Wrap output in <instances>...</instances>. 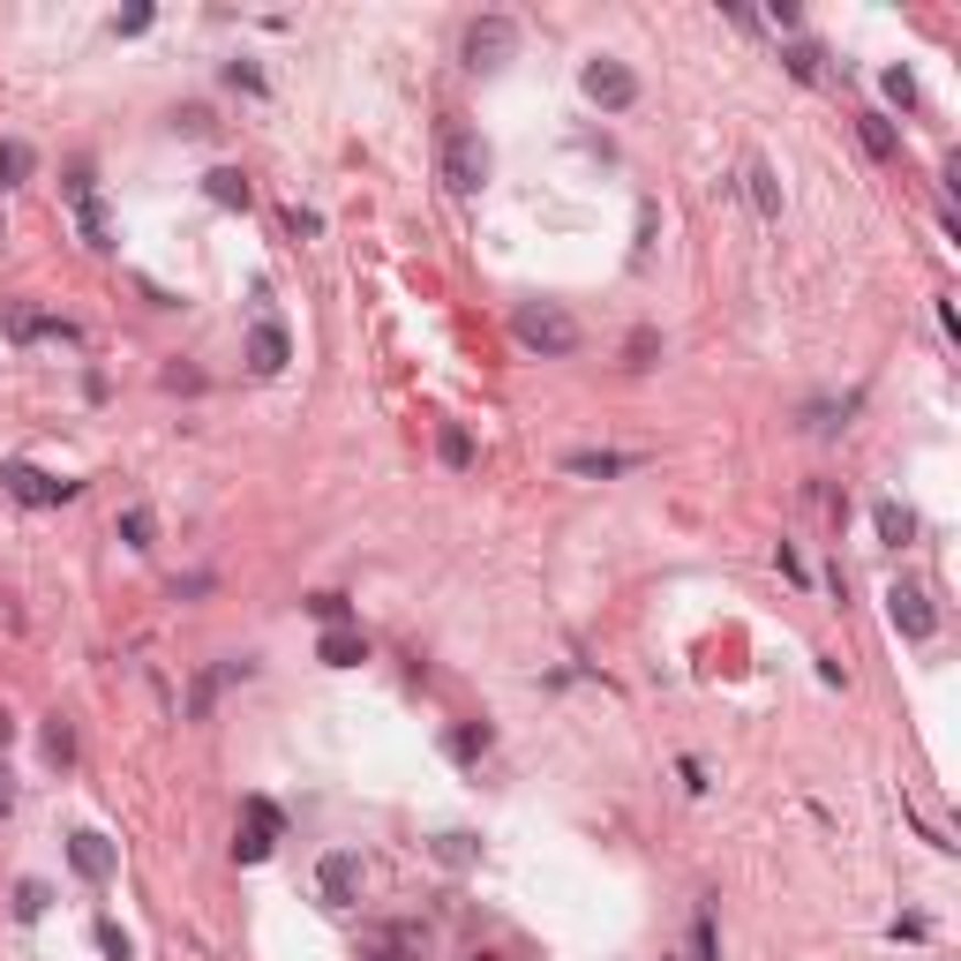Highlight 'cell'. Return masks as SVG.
<instances>
[{"instance_id": "cell-1", "label": "cell", "mask_w": 961, "mask_h": 961, "mask_svg": "<svg viewBox=\"0 0 961 961\" xmlns=\"http://www.w3.org/2000/svg\"><path fill=\"white\" fill-rule=\"evenodd\" d=\"M436 173H444L451 196H481V181H489V143H481V128L444 121V135H436Z\"/></svg>"}, {"instance_id": "cell-2", "label": "cell", "mask_w": 961, "mask_h": 961, "mask_svg": "<svg viewBox=\"0 0 961 961\" xmlns=\"http://www.w3.org/2000/svg\"><path fill=\"white\" fill-rule=\"evenodd\" d=\"M511 331H518V346L526 353H548V361H564V353H579V316H564L556 301H526L518 316H511Z\"/></svg>"}, {"instance_id": "cell-3", "label": "cell", "mask_w": 961, "mask_h": 961, "mask_svg": "<svg viewBox=\"0 0 961 961\" xmlns=\"http://www.w3.org/2000/svg\"><path fill=\"white\" fill-rule=\"evenodd\" d=\"M586 98H593V106H601V113H631V106H638V76H631L624 61H586Z\"/></svg>"}, {"instance_id": "cell-4", "label": "cell", "mask_w": 961, "mask_h": 961, "mask_svg": "<svg viewBox=\"0 0 961 961\" xmlns=\"http://www.w3.org/2000/svg\"><path fill=\"white\" fill-rule=\"evenodd\" d=\"M886 624L902 631V638H917V646H924V638L939 631V609H931V593H924V586L902 579V586H886Z\"/></svg>"}, {"instance_id": "cell-5", "label": "cell", "mask_w": 961, "mask_h": 961, "mask_svg": "<svg viewBox=\"0 0 961 961\" xmlns=\"http://www.w3.org/2000/svg\"><path fill=\"white\" fill-rule=\"evenodd\" d=\"M511 45H518V23H511V15H481V23H466V68H503Z\"/></svg>"}, {"instance_id": "cell-6", "label": "cell", "mask_w": 961, "mask_h": 961, "mask_svg": "<svg viewBox=\"0 0 961 961\" xmlns=\"http://www.w3.org/2000/svg\"><path fill=\"white\" fill-rule=\"evenodd\" d=\"M0 481H8V489H15L23 503H68L76 489H84V481H61V473H45V466H23V459H8V466H0Z\"/></svg>"}, {"instance_id": "cell-7", "label": "cell", "mask_w": 961, "mask_h": 961, "mask_svg": "<svg viewBox=\"0 0 961 961\" xmlns=\"http://www.w3.org/2000/svg\"><path fill=\"white\" fill-rule=\"evenodd\" d=\"M316 886H324L331 909H353V894H361V856H353V849H331V856L316 864Z\"/></svg>"}, {"instance_id": "cell-8", "label": "cell", "mask_w": 961, "mask_h": 961, "mask_svg": "<svg viewBox=\"0 0 961 961\" xmlns=\"http://www.w3.org/2000/svg\"><path fill=\"white\" fill-rule=\"evenodd\" d=\"M271 849H279V811H271L263 796H249V827H241V841H233V856H241V864H263Z\"/></svg>"}, {"instance_id": "cell-9", "label": "cell", "mask_w": 961, "mask_h": 961, "mask_svg": "<svg viewBox=\"0 0 961 961\" xmlns=\"http://www.w3.org/2000/svg\"><path fill=\"white\" fill-rule=\"evenodd\" d=\"M638 466H646V451H564V473H579V481H616Z\"/></svg>"}, {"instance_id": "cell-10", "label": "cell", "mask_w": 961, "mask_h": 961, "mask_svg": "<svg viewBox=\"0 0 961 961\" xmlns=\"http://www.w3.org/2000/svg\"><path fill=\"white\" fill-rule=\"evenodd\" d=\"M249 676H255V662H218V669H204L196 691H188V721H204V713L218 707V691H226V684H249Z\"/></svg>"}, {"instance_id": "cell-11", "label": "cell", "mask_w": 961, "mask_h": 961, "mask_svg": "<svg viewBox=\"0 0 961 961\" xmlns=\"http://www.w3.org/2000/svg\"><path fill=\"white\" fill-rule=\"evenodd\" d=\"M316 662H324V669H361V662H369V638L353 624H331L316 638Z\"/></svg>"}, {"instance_id": "cell-12", "label": "cell", "mask_w": 961, "mask_h": 961, "mask_svg": "<svg viewBox=\"0 0 961 961\" xmlns=\"http://www.w3.org/2000/svg\"><path fill=\"white\" fill-rule=\"evenodd\" d=\"M286 353H293V346H286V324H271V316H263V324L249 331V369H255V376H279V369H286Z\"/></svg>"}, {"instance_id": "cell-13", "label": "cell", "mask_w": 961, "mask_h": 961, "mask_svg": "<svg viewBox=\"0 0 961 961\" xmlns=\"http://www.w3.org/2000/svg\"><path fill=\"white\" fill-rule=\"evenodd\" d=\"M204 196L218 210H249L255 204V188H249V173H241V166H210L204 173Z\"/></svg>"}, {"instance_id": "cell-14", "label": "cell", "mask_w": 961, "mask_h": 961, "mask_svg": "<svg viewBox=\"0 0 961 961\" xmlns=\"http://www.w3.org/2000/svg\"><path fill=\"white\" fill-rule=\"evenodd\" d=\"M68 864H76L90 886H106V878H113V849H106V834H68Z\"/></svg>"}, {"instance_id": "cell-15", "label": "cell", "mask_w": 961, "mask_h": 961, "mask_svg": "<svg viewBox=\"0 0 961 961\" xmlns=\"http://www.w3.org/2000/svg\"><path fill=\"white\" fill-rule=\"evenodd\" d=\"M744 188H752L758 218H782V181H774V166H766V159H752V166H744Z\"/></svg>"}, {"instance_id": "cell-16", "label": "cell", "mask_w": 961, "mask_h": 961, "mask_svg": "<svg viewBox=\"0 0 961 961\" xmlns=\"http://www.w3.org/2000/svg\"><path fill=\"white\" fill-rule=\"evenodd\" d=\"M856 135H864V151H872V159H902V135H894V121H886V113H856Z\"/></svg>"}, {"instance_id": "cell-17", "label": "cell", "mask_w": 961, "mask_h": 961, "mask_svg": "<svg viewBox=\"0 0 961 961\" xmlns=\"http://www.w3.org/2000/svg\"><path fill=\"white\" fill-rule=\"evenodd\" d=\"M849 414H856V398H819V406H804V428H811V436H841V428H849Z\"/></svg>"}, {"instance_id": "cell-18", "label": "cell", "mask_w": 961, "mask_h": 961, "mask_svg": "<svg viewBox=\"0 0 961 961\" xmlns=\"http://www.w3.org/2000/svg\"><path fill=\"white\" fill-rule=\"evenodd\" d=\"M436 459L451 466V473H466V466H473V436H466L459 421H444V428H436Z\"/></svg>"}, {"instance_id": "cell-19", "label": "cell", "mask_w": 961, "mask_h": 961, "mask_svg": "<svg viewBox=\"0 0 961 961\" xmlns=\"http://www.w3.org/2000/svg\"><path fill=\"white\" fill-rule=\"evenodd\" d=\"M872 518H878V542H886V548H909V534H917V518H909L902 503H878Z\"/></svg>"}, {"instance_id": "cell-20", "label": "cell", "mask_w": 961, "mask_h": 961, "mask_svg": "<svg viewBox=\"0 0 961 961\" xmlns=\"http://www.w3.org/2000/svg\"><path fill=\"white\" fill-rule=\"evenodd\" d=\"M789 76H796V84H827V53H819L811 39H796L789 45Z\"/></svg>"}, {"instance_id": "cell-21", "label": "cell", "mask_w": 961, "mask_h": 961, "mask_svg": "<svg viewBox=\"0 0 961 961\" xmlns=\"http://www.w3.org/2000/svg\"><path fill=\"white\" fill-rule=\"evenodd\" d=\"M444 752H451V758H481V752H489V721H459V729L444 736Z\"/></svg>"}, {"instance_id": "cell-22", "label": "cell", "mask_w": 961, "mask_h": 961, "mask_svg": "<svg viewBox=\"0 0 961 961\" xmlns=\"http://www.w3.org/2000/svg\"><path fill=\"white\" fill-rule=\"evenodd\" d=\"M45 758H53V766H68V758H76V729H68L61 713L45 721Z\"/></svg>"}, {"instance_id": "cell-23", "label": "cell", "mask_w": 961, "mask_h": 961, "mask_svg": "<svg viewBox=\"0 0 961 961\" xmlns=\"http://www.w3.org/2000/svg\"><path fill=\"white\" fill-rule=\"evenodd\" d=\"M691 961H721V947H713V909L691 917Z\"/></svg>"}, {"instance_id": "cell-24", "label": "cell", "mask_w": 961, "mask_h": 961, "mask_svg": "<svg viewBox=\"0 0 961 961\" xmlns=\"http://www.w3.org/2000/svg\"><path fill=\"white\" fill-rule=\"evenodd\" d=\"M654 353H662V331H631V346H624V369H654Z\"/></svg>"}, {"instance_id": "cell-25", "label": "cell", "mask_w": 961, "mask_h": 961, "mask_svg": "<svg viewBox=\"0 0 961 961\" xmlns=\"http://www.w3.org/2000/svg\"><path fill=\"white\" fill-rule=\"evenodd\" d=\"M23 173H31V143H0V181L15 188Z\"/></svg>"}, {"instance_id": "cell-26", "label": "cell", "mask_w": 961, "mask_h": 961, "mask_svg": "<svg viewBox=\"0 0 961 961\" xmlns=\"http://www.w3.org/2000/svg\"><path fill=\"white\" fill-rule=\"evenodd\" d=\"M151 534H159V526H151V511H121V542L128 548H151Z\"/></svg>"}, {"instance_id": "cell-27", "label": "cell", "mask_w": 961, "mask_h": 961, "mask_svg": "<svg viewBox=\"0 0 961 961\" xmlns=\"http://www.w3.org/2000/svg\"><path fill=\"white\" fill-rule=\"evenodd\" d=\"M886 98H894V106H917V76H909V68H886Z\"/></svg>"}, {"instance_id": "cell-28", "label": "cell", "mask_w": 961, "mask_h": 961, "mask_svg": "<svg viewBox=\"0 0 961 961\" xmlns=\"http://www.w3.org/2000/svg\"><path fill=\"white\" fill-rule=\"evenodd\" d=\"M308 616H324V624H346V593H308Z\"/></svg>"}, {"instance_id": "cell-29", "label": "cell", "mask_w": 961, "mask_h": 961, "mask_svg": "<svg viewBox=\"0 0 961 961\" xmlns=\"http://www.w3.org/2000/svg\"><path fill=\"white\" fill-rule=\"evenodd\" d=\"M15 917H45V886H39V878L15 886Z\"/></svg>"}, {"instance_id": "cell-30", "label": "cell", "mask_w": 961, "mask_h": 961, "mask_svg": "<svg viewBox=\"0 0 961 961\" xmlns=\"http://www.w3.org/2000/svg\"><path fill=\"white\" fill-rule=\"evenodd\" d=\"M436 856H444V864H466V856H473V834H444V841H436Z\"/></svg>"}, {"instance_id": "cell-31", "label": "cell", "mask_w": 961, "mask_h": 961, "mask_svg": "<svg viewBox=\"0 0 961 961\" xmlns=\"http://www.w3.org/2000/svg\"><path fill=\"white\" fill-rule=\"evenodd\" d=\"M774 564H782V579H796V586H804V579H811V571H804V556H796V548H789V542H782V548H774Z\"/></svg>"}, {"instance_id": "cell-32", "label": "cell", "mask_w": 961, "mask_h": 961, "mask_svg": "<svg viewBox=\"0 0 961 961\" xmlns=\"http://www.w3.org/2000/svg\"><path fill=\"white\" fill-rule=\"evenodd\" d=\"M286 226H293V233H301V241H308V233H324V218H316V210H301V204L286 210Z\"/></svg>"}, {"instance_id": "cell-33", "label": "cell", "mask_w": 961, "mask_h": 961, "mask_svg": "<svg viewBox=\"0 0 961 961\" xmlns=\"http://www.w3.org/2000/svg\"><path fill=\"white\" fill-rule=\"evenodd\" d=\"M226 84H233V90H263V76H255L249 61H233V68H226Z\"/></svg>"}, {"instance_id": "cell-34", "label": "cell", "mask_w": 961, "mask_h": 961, "mask_svg": "<svg viewBox=\"0 0 961 961\" xmlns=\"http://www.w3.org/2000/svg\"><path fill=\"white\" fill-rule=\"evenodd\" d=\"M173 128H188V135H204V128H210V113H204V106H181V113H173Z\"/></svg>"}, {"instance_id": "cell-35", "label": "cell", "mask_w": 961, "mask_h": 961, "mask_svg": "<svg viewBox=\"0 0 961 961\" xmlns=\"http://www.w3.org/2000/svg\"><path fill=\"white\" fill-rule=\"evenodd\" d=\"M196 593H210V571H196V579H173V601H196Z\"/></svg>"}, {"instance_id": "cell-36", "label": "cell", "mask_w": 961, "mask_h": 961, "mask_svg": "<svg viewBox=\"0 0 961 961\" xmlns=\"http://www.w3.org/2000/svg\"><path fill=\"white\" fill-rule=\"evenodd\" d=\"M98 947H106V954H113V961H128V939H121V931H113V924H98Z\"/></svg>"}, {"instance_id": "cell-37", "label": "cell", "mask_w": 961, "mask_h": 961, "mask_svg": "<svg viewBox=\"0 0 961 961\" xmlns=\"http://www.w3.org/2000/svg\"><path fill=\"white\" fill-rule=\"evenodd\" d=\"M15 811V782H8V766H0V819Z\"/></svg>"}, {"instance_id": "cell-38", "label": "cell", "mask_w": 961, "mask_h": 961, "mask_svg": "<svg viewBox=\"0 0 961 961\" xmlns=\"http://www.w3.org/2000/svg\"><path fill=\"white\" fill-rule=\"evenodd\" d=\"M398 947H406V931H398ZM398 947H391V954H376V961H406V954H398Z\"/></svg>"}, {"instance_id": "cell-39", "label": "cell", "mask_w": 961, "mask_h": 961, "mask_svg": "<svg viewBox=\"0 0 961 961\" xmlns=\"http://www.w3.org/2000/svg\"><path fill=\"white\" fill-rule=\"evenodd\" d=\"M669 961H676V954H669Z\"/></svg>"}]
</instances>
